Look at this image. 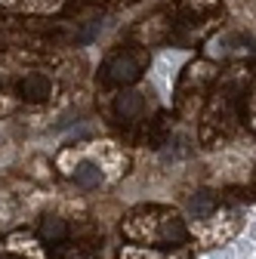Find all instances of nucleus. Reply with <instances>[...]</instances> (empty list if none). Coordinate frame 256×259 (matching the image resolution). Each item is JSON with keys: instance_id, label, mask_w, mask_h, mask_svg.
<instances>
[{"instance_id": "7", "label": "nucleus", "mask_w": 256, "mask_h": 259, "mask_svg": "<svg viewBox=\"0 0 256 259\" xmlns=\"http://www.w3.org/2000/svg\"><path fill=\"white\" fill-rule=\"evenodd\" d=\"M0 259H22V256H16V253H0Z\"/></svg>"}, {"instance_id": "4", "label": "nucleus", "mask_w": 256, "mask_h": 259, "mask_svg": "<svg viewBox=\"0 0 256 259\" xmlns=\"http://www.w3.org/2000/svg\"><path fill=\"white\" fill-rule=\"evenodd\" d=\"M40 238L47 244H62L68 238V225L65 219H59V216H44L40 219Z\"/></svg>"}, {"instance_id": "3", "label": "nucleus", "mask_w": 256, "mask_h": 259, "mask_svg": "<svg viewBox=\"0 0 256 259\" xmlns=\"http://www.w3.org/2000/svg\"><path fill=\"white\" fill-rule=\"evenodd\" d=\"M142 108H145L142 93H123V96H117V102H114L117 117H120V120H126V123L139 120V117H142Z\"/></svg>"}, {"instance_id": "2", "label": "nucleus", "mask_w": 256, "mask_h": 259, "mask_svg": "<svg viewBox=\"0 0 256 259\" xmlns=\"http://www.w3.org/2000/svg\"><path fill=\"white\" fill-rule=\"evenodd\" d=\"M50 80L44 74H28L19 80V93H22V99L25 102H47L50 99Z\"/></svg>"}, {"instance_id": "1", "label": "nucleus", "mask_w": 256, "mask_h": 259, "mask_svg": "<svg viewBox=\"0 0 256 259\" xmlns=\"http://www.w3.org/2000/svg\"><path fill=\"white\" fill-rule=\"evenodd\" d=\"M139 74H142V62L130 53H117L105 65V80L108 83H133Z\"/></svg>"}, {"instance_id": "6", "label": "nucleus", "mask_w": 256, "mask_h": 259, "mask_svg": "<svg viewBox=\"0 0 256 259\" xmlns=\"http://www.w3.org/2000/svg\"><path fill=\"white\" fill-rule=\"evenodd\" d=\"M188 210L195 213L198 219H201V216H210V213L216 210V201H213V194H207V191H198V194H191V201H188Z\"/></svg>"}, {"instance_id": "5", "label": "nucleus", "mask_w": 256, "mask_h": 259, "mask_svg": "<svg viewBox=\"0 0 256 259\" xmlns=\"http://www.w3.org/2000/svg\"><path fill=\"white\" fill-rule=\"evenodd\" d=\"M74 182L80 188H96V185L102 182V170L96 167V164H90V160H83V164L74 170Z\"/></svg>"}]
</instances>
